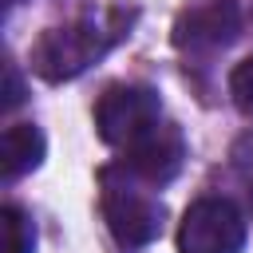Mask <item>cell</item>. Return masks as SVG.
<instances>
[{"mask_svg":"<svg viewBox=\"0 0 253 253\" xmlns=\"http://www.w3.org/2000/svg\"><path fill=\"white\" fill-rule=\"evenodd\" d=\"M134 8H87L71 24L43 28L32 43V71L47 83H71L130 36Z\"/></svg>","mask_w":253,"mask_h":253,"instance_id":"cell-1","label":"cell"},{"mask_svg":"<svg viewBox=\"0 0 253 253\" xmlns=\"http://www.w3.org/2000/svg\"><path fill=\"white\" fill-rule=\"evenodd\" d=\"M99 210H103L111 237L126 249L150 245L166 221L162 202L146 190V182L126 162H111L99 170Z\"/></svg>","mask_w":253,"mask_h":253,"instance_id":"cell-2","label":"cell"},{"mask_svg":"<svg viewBox=\"0 0 253 253\" xmlns=\"http://www.w3.org/2000/svg\"><path fill=\"white\" fill-rule=\"evenodd\" d=\"M158 123H162V99L154 87H142V83H115L95 103V130L107 146H119V150L138 142Z\"/></svg>","mask_w":253,"mask_h":253,"instance_id":"cell-3","label":"cell"},{"mask_svg":"<svg viewBox=\"0 0 253 253\" xmlns=\"http://www.w3.org/2000/svg\"><path fill=\"white\" fill-rule=\"evenodd\" d=\"M249 221L229 198H198L182 213L178 253H241Z\"/></svg>","mask_w":253,"mask_h":253,"instance_id":"cell-4","label":"cell"},{"mask_svg":"<svg viewBox=\"0 0 253 253\" xmlns=\"http://www.w3.org/2000/svg\"><path fill=\"white\" fill-rule=\"evenodd\" d=\"M241 36V8L237 0H190L174 20V47L190 55L221 51Z\"/></svg>","mask_w":253,"mask_h":253,"instance_id":"cell-5","label":"cell"},{"mask_svg":"<svg viewBox=\"0 0 253 253\" xmlns=\"http://www.w3.org/2000/svg\"><path fill=\"white\" fill-rule=\"evenodd\" d=\"M146 186H166L182 174V162H186V138L174 123H158L150 126L138 142L126 146V158H123Z\"/></svg>","mask_w":253,"mask_h":253,"instance_id":"cell-6","label":"cell"},{"mask_svg":"<svg viewBox=\"0 0 253 253\" xmlns=\"http://www.w3.org/2000/svg\"><path fill=\"white\" fill-rule=\"evenodd\" d=\"M47 154V138L36 123H12L4 126L0 138V166H4V182H16L24 174H32Z\"/></svg>","mask_w":253,"mask_h":253,"instance_id":"cell-7","label":"cell"},{"mask_svg":"<svg viewBox=\"0 0 253 253\" xmlns=\"http://www.w3.org/2000/svg\"><path fill=\"white\" fill-rule=\"evenodd\" d=\"M0 229H4V253H36V225L20 206H4Z\"/></svg>","mask_w":253,"mask_h":253,"instance_id":"cell-8","label":"cell"},{"mask_svg":"<svg viewBox=\"0 0 253 253\" xmlns=\"http://www.w3.org/2000/svg\"><path fill=\"white\" fill-rule=\"evenodd\" d=\"M229 99H233V107H237L241 115L253 119V55L241 59V63L229 71Z\"/></svg>","mask_w":253,"mask_h":253,"instance_id":"cell-9","label":"cell"},{"mask_svg":"<svg viewBox=\"0 0 253 253\" xmlns=\"http://www.w3.org/2000/svg\"><path fill=\"white\" fill-rule=\"evenodd\" d=\"M229 158H233V174H237V182L245 186V202H249V213H253V130H245V134L233 142Z\"/></svg>","mask_w":253,"mask_h":253,"instance_id":"cell-10","label":"cell"},{"mask_svg":"<svg viewBox=\"0 0 253 253\" xmlns=\"http://www.w3.org/2000/svg\"><path fill=\"white\" fill-rule=\"evenodd\" d=\"M20 103H24V83H20V71L8 63L4 67V111L20 107Z\"/></svg>","mask_w":253,"mask_h":253,"instance_id":"cell-11","label":"cell"},{"mask_svg":"<svg viewBox=\"0 0 253 253\" xmlns=\"http://www.w3.org/2000/svg\"><path fill=\"white\" fill-rule=\"evenodd\" d=\"M16 4H20V0H4V8H8V12H12V8H16Z\"/></svg>","mask_w":253,"mask_h":253,"instance_id":"cell-12","label":"cell"}]
</instances>
